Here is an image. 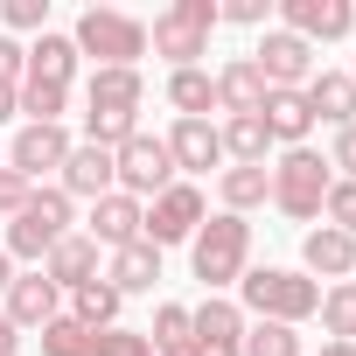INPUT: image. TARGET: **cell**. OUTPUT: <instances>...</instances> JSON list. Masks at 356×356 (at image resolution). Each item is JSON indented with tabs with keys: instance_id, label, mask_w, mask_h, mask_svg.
<instances>
[{
	"instance_id": "6da1fadb",
	"label": "cell",
	"mask_w": 356,
	"mask_h": 356,
	"mask_svg": "<svg viewBox=\"0 0 356 356\" xmlns=\"http://www.w3.org/2000/svg\"><path fill=\"white\" fill-rule=\"evenodd\" d=\"M77 56H91V70H140L147 56V22L126 15V8H84L77 29H70Z\"/></svg>"
},
{
	"instance_id": "7a4b0ae2",
	"label": "cell",
	"mask_w": 356,
	"mask_h": 356,
	"mask_svg": "<svg viewBox=\"0 0 356 356\" xmlns=\"http://www.w3.org/2000/svg\"><path fill=\"white\" fill-rule=\"evenodd\" d=\"M245 259H252V224L231 217V210L203 217V231L189 238V266H196V280H203L210 293L238 286V280H245Z\"/></svg>"
},
{
	"instance_id": "3957f363",
	"label": "cell",
	"mask_w": 356,
	"mask_h": 356,
	"mask_svg": "<svg viewBox=\"0 0 356 356\" xmlns=\"http://www.w3.org/2000/svg\"><path fill=\"white\" fill-rule=\"evenodd\" d=\"M217 0H168L147 29V49L168 56L175 70H196V56H210V35H217Z\"/></svg>"
},
{
	"instance_id": "277c9868",
	"label": "cell",
	"mask_w": 356,
	"mask_h": 356,
	"mask_svg": "<svg viewBox=\"0 0 356 356\" xmlns=\"http://www.w3.org/2000/svg\"><path fill=\"white\" fill-rule=\"evenodd\" d=\"M238 293H245V314H252V321H286V328H300V321L321 307V286H314L307 273H286V266L245 273Z\"/></svg>"
},
{
	"instance_id": "5b68a950",
	"label": "cell",
	"mask_w": 356,
	"mask_h": 356,
	"mask_svg": "<svg viewBox=\"0 0 356 356\" xmlns=\"http://www.w3.org/2000/svg\"><path fill=\"white\" fill-rule=\"evenodd\" d=\"M328 161L314 154V147H286L280 161H273V203L286 210V217H300V224H314L321 217V203H328Z\"/></svg>"
},
{
	"instance_id": "8992f818",
	"label": "cell",
	"mask_w": 356,
	"mask_h": 356,
	"mask_svg": "<svg viewBox=\"0 0 356 356\" xmlns=\"http://www.w3.org/2000/svg\"><path fill=\"white\" fill-rule=\"evenodd\" d=\"M56 238H70V196H63V189H35L29 210L8 224V245H0V252H8V259H35V266H42Z\"/></svg>"
},
{
	"instance_id": "52a82bcc",
	"label": "cell",
	"mask_w": 356,
	"mask_h": 356,
	"mask_svg": "<svg viewBox=\"0 0 356 356\" xmlns=\"http://www.w3.org/2000/svg\"><path fill=\"white\" fill-rule=\"evenodd\" d=\"M203 217H210V210H203V189H196V182H168V189L140 210V238H147L154 252H161V245H182V238L203 231Z\"/></svg>"
},
{
	"instance_id": "ba28073f",
	"label": "cell",
	"mask_w": 356,
	"mask_h": 356,
	"mask_svg": "<svg viewBox=\"0 0 356 356\" xmlns=\"http://www.w3.org/2000/svg\"><path fill=\"white\" fill-rule=\"evenodd\" d=\"M112 182H119V196H161L168 182H175V161H168V140H154V133H133L119 154H112Z\"/></svg>"
},
{
	"instance_id": "9c48e42d",
	"label": "cell",
	"mask_w": 356,
	"mask_h": 356,
	"mask_svg": "<svg viewBox=\"0 0 356 356\" xmlns=\"http://www.w3.org/2000/svg\"><path fill=\"white\" fill-rule=\"evenodd\" d=\"M252 63H259L266 91H307V77H314V49L300 35H286V29H266L259 49H252Z\"/></svg>"
},
{
	"instance_id": "30bf717a",
	"label": "cell",
	"mask_w": 356,
	"mask_h": 356,
	"mask_svg": "<svg viewBox=\"0 0 356 356\" xmlns=\"http://www.w3.org/2000/svg\"><path fill=\"white\" fill-rule=\"evenodd\" d=\"M280 15H286V35H300L307 49L314 42H342L356 29V8L349 0H280Z\"/></svg>"
},
{
	"instance_id": "8fae6325",
	"label": "cell",
	"mask_w": 356,
	"mask_h": 356,
	"mask_svg": "<svg viewBox=\"0 0 356 356\" xmlns=\"http://www.w3.org/2000/svg\"><path fill=\"white\" fill-rule=\"evenodd\" d=\"M77 140L63 133V126H22L15 133V147H8V168L15 175H29V182H42L49 168H63V154H70Z\"/></svg>"
},
{
	"instance_id": "7c38bea8",
	"label": "cell",
	"mask_w": 356,
	"mask_h": 356,
	"mask_svg": "<svg viewBox=\"0 0 356 356\" xmlns=\"http://www.w3.org/2000/svg\"><path fill=\"white\" fill-rule=\"evenodd\" d=\"M56 175H63L56 189H63L70 203H77V196H91V203H98V196H112V189H119V182H112V154H105V147H91V140H77V147L63 154V168H56Z\"/></svg>"
},
{
	"instance_id": "4fadbf2b",
	"label": "cell",
	"mask_w": 356,
	"mask_h": 356,
	"mask_svg": "<svg viewBox=\"0 0 356 356\" xmlns=\"http://www.w3.org/2000/svg\"><path fill=\"white\" fill-rule=\"evenodd\" d=\"M8 314L15 328H49L56 314H63V286H49L42 273H15V286H8Z\"/></svg>"
},
{
	"instance_id": "5bb4252c",
	"label": "cell",
	"mask_w": 356,
	"mask_h": 356,
	"mask_svg": "<svg viewBox=\"0 0 356 356\" xmlns=\"http://www.w3.org/2000/svg\"><path fill=\"white\" fill-rule=\"evenodd\" d=\"M161 140H168V161H175V168H189V175H210V168L224 161V140H217L210 119H175Z\"/></svg>"
},
{
	"instance_id": "9a60e30c",
	"label": "cell",
	"mask_w": 356,
	"mask_h": 356,
	"mask_svg": "<svg viewBox=\"0 0 356 356\" xmlns=\"http://www.w3.org/2000/svg\"><path fill=\"white\" fill-rule=\"evenodd\" d=\"M300 259H307L314 280H356V238L335 231V224H314V231L300 238Z\"/></svg>"
},
{
	"instance_id": "2e32d148",
	"label": "cell",
	"mask_w": 356,
	"mask_h": 356,
	"mask_svg": "<svg viewBox=\"0 0 356 356\" xmlns=\"http://www.w3.org/2000/svg\"><path fill=\"white\" fill-rule=\"evenodd\" d=\"M300 98H307V112H314V119H328L335 133H342V126H356V77H349V70H314Z\"/></svg>"
},
{
	"instance_id": "e0dca14e",
	"label": "cell",
	"mask_w": 356,
	"mask_h": 356,
	"mask_svg": "<svg viewBox=\"0 0 356 356\" xmlns=\"http://www.w3.org/2000/svg\"><path fill=\"white\" fill-rule=\"evenodd\" d=\"M42 280L49 286H84V280H98V245L84 238V231H70V238H56L49 245V259H42Z\"/></svg>"
},
{
	"instance_id": "ac0fdd59",
	"label": "cell",
	"mask_w": 356,
	"mask_h": 356,
	"mask_svg": "<svg viewBox=\"0 0 356 356\" xmlns=\"http://www.w3.org/2000/svg\"><path fill=\"white\" fill-rule=\"evenodd\" d=\"M70 77H77V42L56 35V29H42V35L29 42V77H22V84H63V91H70Z\"/></svg>"
},
{
	"instance_id": "d6986e66",
	"label": "cell",
	"mask_w": 356,
	"mask_h": 356,
	"mask_svg": "<svg viewBox=\"0 0 356 356\" xmlns=\"http://www.w3.org/2000/svg\"><path fill=\"white\" fill-rule=\"evenodd\" d=\"M140 98H147V77H140V70H91V84H84V105H91V112H126V119H140Z\"/></svg>"
},
{
	"instance_id": "ffe728a7",
	"label": "cell",
	"mask_w": 356,
	"mask_h": 356,
	"mask_svg": "<svg viewBox=\"0 0 356 356\" xmlns=\"http://www.w3.org/2000/svg\"><path fill=\"white\" fill-rule=\"evenodd\" d=\"M259 105H266V77H259V63H252V56H231V63L217 70V112L245 119V112H259Z\"/></svg>"
},
{
	"instance_id": "44dd1931",
	"label": "cell",
	"mask_w": 356,
	"mask_h": 356,
	"mask_svg": "<svg viewBox=\"0 0 356 356\" xmlns=\"http://www.w3.org/2000/svg\"><path fill=\"white\" fill-rule=\"evenodd\" d=\"M84 238H91V245H112V252H119V245H140V203H133V196H119V189H112V196H98V203H91V231H84Z\"/></svg>"
},
{
	"instance_id": "7402d4cb",
	"label": "cell",
	"mask_w": 356,
	"mask_h": 356,
	"mask_svg": "<svg viewBox=\"0 0 356 356\" xmlns=\"http://www.w3.org/2000/svg\"><path fill=\"white\" fill-rule=\"evenodd\" d=\"M259 119H266V133H273V140H286V147H307V133H314V112H307V98H300V91H266Z\"/></svg>"
},
{
	"instance_id": "603a6c76",
	"label": "cell",
	"mask_w": 356,
	"mask_h": 356,
	"mask_svg": "<svg viewBox=\"0 0 356 356\" xmlns=\"http://www.w3.org/2000/svg\"><path fill=\"white\" fill-rule=\"evenodd\" d=\"M217 196H224V210H231V217H245V210L273 203V168H266V161H252V168H224Z\"/></svg>"
},
{
	"instance_id": "cb8c5ba5",
	"label": "cell",
	"mask_w": 356,
	"mask_h": 356,
	"mask_svg": "<svg viewBox=\"0 0 356 356\" xmlns=\"http://www.w3.org/2000/svg\"><path fill=\"white\" fill-rule=\"evenodd\" d=\"M119 293H154V280H161V252L140 238V245H119L112 252V273H105Z\"/></svg>"
},
{
	"instance_id": "d4e9b609",
	"label": "cell",
	"mask_w": 356,
	"mask_h": 356,
	"mask_svg": "<svg viewBox=\"0 0 356 356\" xmlns=\"http://www.w3.org/2000/svg\"><path fill=\"white\" fill-rule=\"evenodd\" d=\"M119 286L98 273V280H84V286H70V321H84V328H119Z\"/></svg>"
},
{
	"instance_id": "484cf974",
	"label": "cell",
	"mask_w": 356,
	"mask_h": 356,
	"mask_svg": "<svg viewBox=\"0 0 356 356\" xmlns=\"http://www.w3.org/2000/svg\"><path fill=\"white\" fill-rule=\"evenodd\" d=\"M189 328H196V342H245V307L210 293L203 307H189Z\"/></svg>"
},
{
	"instance_id": "4316f807",
	"label": "cell",
	"mask_w": 356,
	"mask_h": 356,
	"mask_svg": "<svg viewBox=\"0 0 356 356\" xmlns=\"http://www.w3.org/2000/svg\"><path fill=\"white\" fill-rule=\"evenodd\" d=\"M168 105L182 112V119H203V112H217V77L196 63V70H168Z\"/></svg>"
},
{
	"instance_id": "83f0119b",
	"label": "cell",
	"mask_w": 356,
	"mask_h": 356,
	"mask_svg": "<svg viewBox=\"0 0 356 356\" xmlns=\"http://www.w3.org/2000/svg\"><path fill=\"white\" fill-rule=\"evenodd\" d=\"M217 140H224V154H231L238 168L266 161V147H273V133H266V119H259V112H245V119H224V126H217Z\"/></svg>"
},
{
	"instance_id": "f1b7e54d",
	"label": "cell",
	"mask_w": 356,
	"mask_h": 356,
	"mask_svg": "<svg viewBox=\"0 0 356 356\" xmlns=\"http://www.w3.org/2000/svg\"><path fill=\"white\" fill-rule=\"evenodd\" d=\"M321 328H328V342H356V280H335L328 293H321Z\"/></svg>"
},
{
	"instance_id": "f546056e",
	"label": "cell",
	"mask_w": 356,
	"mask_h": 356,
	"mask_svg": "<svg viewBox=\"0 0 356 356\" xmlns=\"http://www.w3.org/2000/svg\"><path fill=\"white\" fill-rule=\"evenodd\" d=\"M245 356H300V328L286 321H245Z\"/></svg>"
},
{
	"instance_id": "4dcf8cb0",
	"label": "cell",
	"mask_w": 356,
	"mask_h": 356,
	"mask_svg": "<svg viewBox=\"0 0 356 356\" xmlns=\"http://www.w3.org/2000/svg\"><path fill=\"white\" fill-rule=\"evenodd\" d=\"M63 105H70L63 84H22V112H29V126H63Z\"/></svg>"
},
{
	"instance_id": "1f68e13d",
	"label": "cell",
	"mask_w": 356,
	"mask_h": 356,
	"mask_svg": "<svg viewBox=\"0 0 356 356\" xmlns=\"http://www.w3.org/2000/svg\"><path fill=\"white\" fill-rule=\"evenodd\" d=\"M0 22H8L15 35H22V29L42 35V29H49V0H0Z\"/></svg>"
},
{
	"instance_id": "d6a6232c",
	"label": "cell",
	"mask_w": 356,
	"mask_h": 356,
	"mask_svg": "<svg viewBox=\"0 0 356 356\" xmlns=\"http://www.w3.org/2000/svg\"><path fill=\"white\" fill-rule=\"evenodd\" d=\"M321 217H328L335 231H349V238H356V182H328V203H321Z\"/></svg>"
},
{
	"instance_id": "836d02e7",
	"label": "cell",
	"mask_w": 356,
	"mask_h": 356,
	"mask_svg": "<svg viewBox=\"0 0 356 356\" xmlns=\"http://www.w3.org/2000/svg\"><path fill=\"white\" fill-rule=\"evenodd\" d=\"M29 196H35V182H29V175H15V168H0V217H22L29 210Z\"/></svg>"
},
{
	"instance_id": "e575fe53",
	"label": "cell",
	"mask_w": 356,
	"mask_h": 356,
	"mask_svg": "<svg viewBox=\"0 0 356 356\" xmlns=\"http://www.w3.org/2000/svg\"><path fill=\"white\" fill-rule=\"evenodd\" d=\"M217 22H231V29H266V22H273V0H224Z\"/></svg>"
},
{
	"instance_id": "d590c367",
	"label": "cell",
	"mask_w": 356,
	"mask_h": 356,
	"mask_svg": "<svg viewBox=\"0 0 356 356\" xmlns=\"http://www.w3.org/2000/svg\"><path fill=\"white\" fill-rule=\"evenodd\" d=\"M22 77H29V49L15 35H0V84H22Z\"/></svg>"
},
{
	"instance_id": "8d00e7d4",
	"label": "cell",
	"mask_w": 356,
	"mask_h": 356,
	"mask_svg": "<svg viewBox=\"0 0 356 356\" xmlns=\"http://www.w3.org/2000/svg\"><path fill=\"white\" fill-rule=\"evenodd\" d=\"M328 168H342V182H356V126H342V133H335V147H328Z\"/></svg>"
},
{
	"instance_id": "74e56055",
	"label": "cell",
	"mask_w": 356,
	"mask_h": 356,
	"mask_svg": "<svg viewBox=\"0 0 356 356\" xmlns=\"http://www.w3.org/2000/svg\"><path fill=\"white\" fill-rule=\"evenodd\" d=\"M15 112H22V84H0V126H8Z\"/></svg>"
},
{
	"instance_id": "f35d334b",
	"label": "cell",
	"mask_w": 356,
	"mask_h": 356,
	"mask_svg": "<svg viewBox=\"0 0 356 356\" xmlns=\"http://www.w3.org/2000/svg\"><path fill=\"white\" fill-rule=\"evenodd\" d=\"M15 349H22V328H15L8 314H0V356H15Z\"/></svg>"
},
{
	"instance_id": "ab89813d",
	"label": "cell",
	"mask_w": 356,
	"mask_h": 356,
	"mask_svg": "<svg viewBox=\"0 0 356 356\" xmlns=\"http://www.w3.org/2000/svg\"><path fill=\"white\" fill-rule=\"evenodd\" d=\"M8 286H15V259H8V252H0V293H8Z\"/></svg>"
},
{
	"instance_id": "60d3db41",
	"label": "cell",
	"mask_w": 356,
	"mask_h": 356,
	"mask_svg": "<svg viewBox=\"0 0 356 356\" xmlns=\"http://www.w3.org/2000/svg\"><path fill=\"white\" fill-rule=\"evenodd\" d=\"M321 356H356V342H328V349H321Z\"/></svg>"
},
{
	"instance_id": "b9f144b4",
	"label": "cell",
	"mask_w": 356,
	"mask_h": 356,
	"mask_svg": "<svg viewBox=\"0 0 356 356\" xmlns=\"http://www.w3.org/2000/svg\"><path fill=\"white\" fill-rule=\"evenodd\" d=\"M349 8H356V0H349Z\"/></svg>"
},
{
	"instance_id": "7bdbcfd3",
	"label": "cell",
	"mask_w": 356,
	"mask_h": 356,
	"mask_svg": "<svg viewBox=\"0 0 356 356\" xmlns=\"http://www.w3.org/2000/svg\"><path fill=\"white\" fill-rule=\"evenodd\" d=\"M349 77H356V70H349Z\"/></svg>"
}]
</instances>
